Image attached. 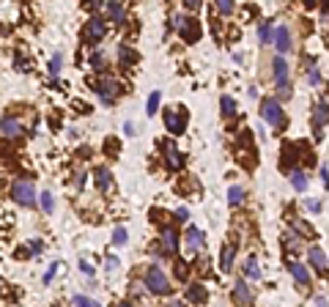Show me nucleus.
<instances>
[{"label":"nucleus","instance_id":"obj_36","mask_svg":"<svg viewBox=\"0 0 329 307\" xmlns=\"http://www.w3.org/2000/svg\"><path fill=\"white\" fill-rule=\"evenodd\" d=\"M285 250H299V239H294V236H285Z\"/></svg>","mask_w":329,"mask_h":307},{"label":"nucleus","instance_id":"obj_17","mask_svg":"<svg viewBox=\"0 0 329 307\" xmlns=\"http://www.w3.org/2000/svg\"><path fill=\"white\" fill-rule=\"evenodd\" d=\"M118 60H121V66H132L138 64V52L129 44H118Z\"/></svg>","mask_w":329,"mask_h":307},{"label":"nucleus","instance_id":"obj_23","mask_svg":"<svg viewBox=\"0 0 329 307\" xmlns=\"http://www.w3.org/2000/svg\"><path fill=\"white\" fill-rule=\"evenodd\" d=\"M244 274L247 277H253V280H261V269H258V261H255V258L250 255L244 261Z\"/></svg>","mask_w":329,"mask_h":307},{"label":"nucleus","instance_id":"obj_30","mask_svg":"<svg viewBox=\"0 0 329 307\" xmlns=\"http://www.w3.org/2000/svg\"><path fill=\"white\" fill-rule=\"evenodd\" d=\"M146 110H148V115H157V110H159V91H154L148 96V105H146Z\"/></svg>","mask_w":329,"mask_h":307},{"label":"nucleus","instance_id":"obj_10","mask_svg":"<svg viewBox=\"0 0 329 307\" xmlns=\"http://www.w3.org/2000/svg\"><path fill=\"white\" fill-rule=\"evenodd\" d=\"M203 241H206L203 231H198L195 225H189L187 228V253H198V250L203 247Z\"/></svg>","mask_w":329,"mask_h":307},{"label":"nucleus","instance_id":"obj_9","mask_svg":"<svg viewBox=\"0 0 329 307\" xmlns=\"http://www.w3.org/2000/svg\"><path fill=\"white\" fill-rule=\"evenodd\" d=\"M234 299L239 302V307H250V304H253V291L247 288L244 280H236V285H234Z\"/></svg>","mask_w":329,"mask_h":307},{"label":"nucleus","instance_id":"obj_14","mask_svg":"<svg viewBox=\"0 0 329 307\" xmlns=\"http://www.w3.org/2000/svg\"><path fill=\"white\" fill-rule=\"evenodd\" d=\"M20 135H22L20 121H14L11 115H3V137H6V140H17Z\"/></svg>","mask_w":329,"mask_h":307},{"label":"nucleus","instance_id":"obj_34","mask_svg":"<svg viewBox=\"0 0 329 307\" xmlns=\"http://www.w3.org/2000/svg\"><path fill=\"white\" fill-rule=\"evenodd\" d=\"M217 11L220 14H234V3H230V0H217Z\"/></svg>","mask_w":329,"mask_h":307},{"label":"nucleus","instance_id":"obj_44","mask_svg":"<svg viewBox=\"0 0 329 307\" xmlns=\"http://www.w3.org/2000/svg\"><path fill=\"white\" fill-rule=\"evenodd\" d=\"M307 209L310 211H321V200H307Z\"/></svg>","mask_w":329,"mask_h":307},{"label":"nucleus","instance_id":"obj_20","mask_svg":"<svg viewBox=\"0 0 329 307\" xmlns=\"http://www.w3.org/2000/svg\"><path fill=\"white\" fill-rule=\"evenodd\" d=\"M288 269H291V274H294V280L299 282V285H310V272L304 269L302 263H291V266H288Z\"/></svg>","mask_w":329,"mask_h":307},{"label":"nucleus","instance_id":"obj_48","mask_svg":"<svg viewBox=\"0 0 329 307\" xmlns=\"http://www.w3.org/2000/svg\"><path fill=\"white\" fill-rule=\"evenodd\" d=\"M187 6H189V9H192V11H198V9H200V0H189V3H187Z\"/></svg>","mask_w":329,"mask_h":307},{"label":"nucleus","instance_id":"obj_18","mask_svg":"<svg viewBox=\"0 0 329 307\" xmlns=\"http://www.w3.org/2000/svg\"><path fill=\"white\" fill-rule=\"evenodd\" d=\"M234 255H236V244H225L222 247V255H220V269L222 272H230V263H234Z\"/></svg>","mask_w":329,"mask_h":307},{"label":"nucleus","instance_id":"obj_38","mask_svg":"<svg viewBox=\"0 0 329 307\" xmlns=\"http://www.w3.org/2000/svg\"><path fill=\"white\" fill-rule=\"evenodd\" d=\"M176 217H179L181 222H187V219H189V209H184V206H179V209H176Z\"/></svg>","mask_w":329,"mask_h":307},{"label":"nucleus","instance_id":"obj_42","mask_svg":"<svg viewBox=\"0 0 329 307\" xmlns=\"http://www.w3.org/2000/svg\"><path fill=\"white\" fill-rule=\"evenodd\" d=\"M55 272H58V263H52V269H50V272L44 274V282H50V280L55 277Z\"/></svg>","mask_w":329,"mask_h":307},{"label":"nucleus","instance_id":"obj_19","mask_svg":"<svg viewBox=\"0 0 329 307\" xmlns=\"http://www.w3.org/2000/svg\"><path fill=\"white\" fill-rule=\"evenodd\" d=\"M93 178H96V187H99V190H104V192H107L110 187H113V176H110V170H107V168H96Z\"/></svg>","mask_w":329,"mask_h":307},{"label":"nucleus","instance_id":"obj_5","mask_svg":"<svg viewBox=\"0 0 329 307\" xmlns=\"http://www.w3.org/2000/svg\"><path fill=\"white\" fill-rule=\"evenodd\" d=\"M165 127L170 135H181L187 129V113H181V110H165Z\"/></svg>","mask_w":329,"mask_h":307},{"label":"nucleus","instance_id":"obj_13","mask_svg":"<svg viewBox=\"0 0 329 307\" xmlns=\"http://www.w3.org/2000/svg\"><path fill=\"white\" fill-rule=\"evenodd\" d=\"M165 156H167V168L170 170H181L184 168V154L179 151V148H173L170 143L165 146Z\"/></svg>","mask_w":329,"mask_h":307},{"label":"nucleus","instance_id":"obj_49","mask_svg":"<svg viewBox=\"0 0 329 307\" xmlns=\"http://www.w3.org/2000/svg\"><path fill=\"white\" fill-rule=\"evenodd\" d=\"M83 178H85L83 173H77V176H74V184H77V190H80V187H83Z\"/></svg>","mask_w":329,"mask_h":307},{"label":"nucleus","instance_id":"obj_29","mask_svg":"<svg viewBox=\"0 0 329 307\" xmlns=\"http://www.w3.org/2000/svg\"><path fill=\"white\" fill-rule=\"evenodd\" d=\"M258 36H261V42H263V44H269V42H275V33H272V28H269V22H263V25L258 28Z\"/></svg>","mask_w":329,"mask_h":307},{"label":"nucleus","instance_id":"obj_43","mask_svg":"<svg viewBox=\"0 0 329 307\" xmlns=\"http://www.w3.org/2000/svg\"><path fill=\"white\" fill-rule=\"evenodd\" d=\"M80 269H83V274H93V266L88 263V261H83V263H80Z\"/></svg>","mask_w":329,"mask_h":307},{"label":"nucleus","instance_id":"obj_46","mask_svg":"<svg viewBox=\"0 0 329 307\" xmlns=\"http://www.w3.org/2000/svg\"><path fill=\"white\" fill-rule=\"evenodd\" d=\"M176 274H179V280H184V277H187V269H184V263H179V266H176Z\"/></svg>","mask_w":329,"mask_h":307},{"label":"nucleus","instance_id":"obj_33","mask_svg":"<svg viewBox=\"0 0 329 307\" xmlns=\"http://www.w3.org/2000/svg\"><path fill=\"white\" fill-rule=\"evenodd\" d=\"M74 307H99V302H93L88 296H74Z\"/></svg>","mask_w":329,"mask_h":307},{"label":"nucleus","instance_id":"obj_32","mask_svg":"<svg viewBox=\"0 0 329 307\" xmlns=\"http://www.w3.org/2000/svg\"><path fill=\"white\" fill-rule=\"evenodd\" d=\"M42 209L47 211V214H52L55 203H52V192H42Z\"/></svg>","mask_w":329,"mask_h":307},{"label":"nucleus","instance_id":"obj_45","mask_svg":"<svg viewBox=\"0 0 329 307\" xmlns=\"http://www.w3.org/2000/svg\"><path fill=\"white\" fill-rule=\"evenodd\" d=\"M115 266H118V261L110 255V258H107V272H115Z\"/></svg>","mask_w":329,"mask_h":307},{"label":"nucleus","instance_id":"obj_25","mask_svg":"<svg viewBox=\"0 0 329 307\" xmlns=\"http://www.w3.org/2000/svg\"><path fill=\"white\" fill-rule=\"evenodd\" d=\"M291 228H294L296 233H302V236H307V239H313V228H310L307 222H304V219H294Z\"/></svg>","mask_w":329,"mask_h":307},{"label":"nucleus","instance_id":"obj_24","mask_svg":"<svg viewBox=\"0 0 329 307\" xmlns=\"http://www.w3.org/2000/svg\"><path fill=\"white\" fill-rule=\"evenodd\" d=\"M220 107H222V115H225V118L236 115V101L230 99V96H222V99H220Z\"/></svg>","mask_w":329,"mask_h":307},{"label":"nucleus","instance_id":"obj_1","mask_svg":"<svg viewBox=\"0 0 329 307\" xmlns=\"http://www.w3.org/2000/svg\"><path fill=\"white\" fill-rule=\"evenodd\" d=\"M261 115H263V121L272 124L275 129H283L285 127L283 107H280V99H275V96H266V99L261 101Z\"/></svg>","mask_w":329,"mask_h":307},{"label":"nucleus","instance_id":"obj_37","mask_svg":"<svg viewBox=\"0 0 329 307\" xmlns=\"http://www.w3.org/2000/svg\"><path fill=\"white\" fill-rule=\"evenodd\" d=\"M28 253H30V255H38V253H42V241H38V239L30 241V244H28Z\"/></svg>","mask_w":329,"mask_h":307},{"label":"nucleus","instance_id":"obj_31","mask_svg":"<svg viewBox=\"0 0 329 307\" xmlns=\"http://www.w3.org/2000/svg\"><path fill=\"white\" fill-rule=\"evenodd\" d=\"M126 239H129V233H126V228H115L113 231V241L121 247V244H126Z\"/></svg>","mask_w":329,"mask_h":307},{"label":"nucleus","instance_id":"obj_8","mask_svg":"<svg viewBox=\"0 0 329 307\" xmlns=\"http://www.w3.org/2000/svg\"><path fill=\"white\" fill-rule=\"evenodd\" d=\"M329 121V105L326 101H318L313 107V129H316V137H321V127Z\"/></svg>","mask_w":329,"mask_h":307},{"label":"nucleus","instance_id":"obj_50","mask_svg":"<svg viewBox=\"0 0 329 307\" xmlns=\"http://www.w3.org/2000/svg\"><path fill=\"white\" fill-rule=\"evenodd\" d=\"M121 307H132V304H121Z\"/></svg>","mask_w":329,"mask_h":307},{"label":"nucleus","instance_id":"obj_11","mask_svg":"<svg viewBox=\"0 0 329 307\" xmlns=\"http://www.w3.org/2000/svg\"><path fill=\"white\" fill-rule=\"evenodd\" d=\"M275 47L280 52L291 50V30H288V25H277L275 28Z\"/></svg>","mask_w":329,"mask_h":307},{"label":"nucleus","instance_id":"obj_12","mask_svg":"<svg viewBox=\"0 0 329 307\" xmlns=\"http://www.w3.org/2000/svg\"><path fill=\"white\" fill-rule=\"evenodd\" d=\"M272 69H275L277 88H285V85H288V64H285L283 58H275V60H272Z\"/></svg>","mask_w":329,"mask_h":307},{"label":"nucleus","instance_id":"obj_40","mask_svg":"<svg viewBox=\"0 0 329 307\" xmlns=\"http://www.w3.org/2000/svg\"><path fill=\"white\" fill-rule=\"evenodd\" d=\"M321 181H324V187L329 190V168H326V165L321 168Z\"/></svg>","mask_w":329,"mask_h":307},{"label":"nucleus","instance_id":"obj_39","mask_svg":"<svg viewBox=\"0 0 329 307\" xmlns=\"http://www.w3.org/2000/svg\"><path fill=\"white\" fill-rule=\"evenodd\" d=\"M102 64H104L102 52H93V55H91V66H96V69H102Z\"/></svg>","mask_w":329,"mask_h":307},{"label":"nucleus","instance_id":"obj_2","mask_svg":"<svg viewBox=\"0 0 329 307\" xmlns=\"http://www.w3.org/2000/svg\"><path fill=\"white\" fill-rule=\"evenodd\" d=\"M11 198L20 203V206H33L36 203V190H33V184L25 178H20V181H14L11 184Z\"/></svg>","mask_w":329,"mask_h":307},{"label":"nucleus","instance_id":"obj_35","mask_svg":"<svg viewBox=\"0 0 329 307\" xmlns=\"http://www.w3.org/2000/svg\"><path fill=\"white\" fill-rule=\"evenodd\" d=\"M58 72H61V55H55V58L50 60V74L58 77Z\"/></svg>","mask_w":329,"mask_h":307},{"label":"nucleus","instance_id":"obj_27","mask_svg":"<svg viewBox=\"0 0 329 307\" xmlns=\"http://www.w3.org/2000/svg\"><path fill=\"white\" fill-rule=\"evenodd\" d=\"M107 11H110V19H115V22L124 19V6L121 3H107Z\"/></svg>","mask_w":329,"mask_h":307},{"label":"nucleus","instance_id":"obj_47","mask_svg":"<svg viewBox=\"0 0 329 307\" xmlns=\"http://www.w3.org/2000/svg\"><path fill=\"white\" fill-rule=\"evenodd\" d=\"M321 80V74H318V69H310V83H318Z\"/></svg>","mask_w":329,"mask_h":307},{"label":"nucleus","instance_id":"obj_6","mask_svg":"<svg viewBox=\"0 0 329 307\" xmlns=\"http://www.w3.org/2000/svg\"><path fill=\"white\" fill-rule=\"evenodd\" d=\"M96 91H99V99L104 101V105H113L115 96L121 93V85H118L115 80H110V77H104V80L96 83Z\"/></svg>","mask_w":329,"mask_h":307},{"label":"nucleus","instance_id":"obj_15","mask_svg":"<svg viewBox=\"0 0 329 307\" xmlns=\"http://www.w3.org/2000/svg\"><path fill=\"white\" fill-rule=\"evenodd\" d=\"M162 244H165V250H162L165 255H173L176 250H179V236H176L173 228H165L162 231Z\"/></svg>","mask_w":329,"mask_h":307},{"label":"nucleus","instance_id":"obj_28","mask_svg":"<svg viewBox=\"0 0 329 307\" xmlns=\"http://www.w3.org/2000/svg\"><path fill=\"white\" fill-rule=\"evenodd\" d=\"M228 200L234 203V206H239V203L244 200V190H242V187H230V190H228Z\"/></svg>","mask_w":329,"mask_h":307},{"label":"nucleus","instance_id":"obj_16","mask_svg":"<svg viewBox=\"0 0 329 307\" xmlns=\"http://www.w3.org/2000/svg\"><path fill=\"white\" fill-rule=\"evenodd\" d=\"M206 299H208V291L200 285V282H195V285L187 288V302H192V304H203Z\"/></svg>","mask_w":329,"mask_h":307},{"label":"nucleus","instance_id":"obj_26","mask_svg":"<svg viewBox=\"0 0 329 307\" xmlns=\"http://www.w3.org/2000/svg\"><path fill=\"white\" fill-rule=\"evenodd\" d=\"M294 162H296V156H294V143H285V146H283V165H285V168H291Z\"/></svg>","mask_w":329,"mask_h":307},{"label":"nucleus","instance_id":"obj_22","mask_svg":"<svg viewBox=\"0 0 329 307\" xmlns=\"http://www.w3.org/2000/svg\"><path fill=\"white\" fill-rule=\"evenodd\" d=\"M291 184H294L296 192H304V190H307V176H304V170H294V173H291Z\"/></svg>","mask_w":329,"mask_h":307},{"label":"nucleus","instance_id":"obj_41","mask_svg":"<svg viewBox=\"0 0 329 307\" xmlns=\"http://www.w3.org/2000/svg\"><path fill=\"white\" fill-rule=\"evenodd\" d=\"M277 96H280V99H288V96H291V85H285V88H277Z\"/></svg>","mask_w":329,"mask_h":307},{"label":"nucleus","instance_id":"obj_4","mask_svg":"<svg viewBox=\"0 0 329 307\" xmlns=\"http://www.w3.org/2000/svg\"><path fill=\"white\" fill-rule=\"evenodd\" d=\"M173 25L179 28V33H181L184 42H198V38H200V25H198V19L176 17V19H173Z\"/></svg>","mask_w":329,"mask_h":307},{"label":"nucleus","instance_id":"obj_3","mask_svg":"<svg viewBox=\"0 0 329 307\" xmlns=\"http://www.w3.org/2000/svg\"><path fill=\"white\" fill-rule=\"evenodd\" d=\"M146 288L151 294H167V291H170V282H167L165 272L159 269V266H151L146 272Z\"/></svg>","mask_w":329,"mask_h":307},{"label":"nucleus","instance_id":"obj_7","mask_svg":"<svg viewBox=\"0 0 329 307\" xmlns=\"http://www.w3.org/2000/svg\"><path fill=\"white\" fill-rule=\"evenodd\" d=\"M104 33H107V25H104L102 17H91V19H88V25H85V42L96 44V42H102V38H104Z\"/></svg>","mask_w":329,"mask_h":307},{"label":"nucleus","instance_id":"obj_21","mask_svg":"<svg viewBox=\"0 0 329 307\" xmlns=\"http://www.w3.org/2000/svg\"><path fill=\"white\" fill-rule=\"evenodd\" d=\"M310 266H313L316 272H324V269H326V258H324V253H321L318 247L310 250Z\"/></svg>","mask_w":329,"mask_h":307}]
</instances>
